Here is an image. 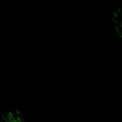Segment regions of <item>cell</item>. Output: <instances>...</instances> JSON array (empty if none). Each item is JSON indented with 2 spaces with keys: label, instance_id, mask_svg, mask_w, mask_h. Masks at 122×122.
Masks as SVG:
<instances>
[{
  "label": "cell",
  "instance_id": "1",
  "mask_svg": "<svg viewBox=\"0 0 122 122\" xmlns=\"http://www.w3.org/2000/svg\"><path fill=\"white\" fill-rule=\"evenodd\" d=\"M112 23L114 31L117 33V35L120 38H122V6L117 8L113 11Z\"/></svg>",
  "mask_w": 122,
  "mask_h": 122
},
{
  "label": "cell",
  "instance_id": "2",
  "mask_svg": "<svg viewBox=\"0 0 122 122\" xmlns=\"http://www.w3.org/2000/svg\"><path fill=\"white\" fill-rule=\"evenodd\" d=\"M1 122H24V115L18 110H11L2 113Z\"/></svg>",
  "mask_w": 122,
  "mask_h": 122
}]
</instances>
